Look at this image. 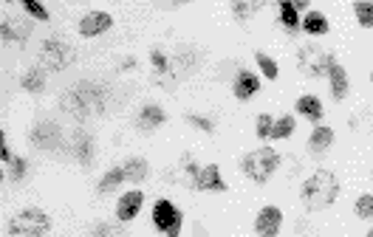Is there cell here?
I'll return each instance as SVG.
<instances>
[{
    "label": "cell",
    "mask_w": 373,
    "mask_h": 237,
    "mask_svg": "<svg viewBox=\"0 0 373 237\" xmlns=\"http://www.w3.org/2000/svg\"><path fill=\"white\" fill-rule=\"evenodd\" d=\"M339 195V181L331 169H317L311 178L303 181L300 186V200L305 209L311 212H320V209H328Z\"/></svg>",
    "instance_id": "6da1fadb"
},
{
    "label": "cell",
    "mask_w": 373,
    "mask_h": 237,
    "mask_svg": "<svg viewBox=\"0 0 373 237\" xmlns=\"http://www.w3.org/2000/svg\"><path fill=\"white\" fill-rule=\"evenodd\" d=\"M277 167H280V155H277V150H272V147L252 150V153H246V155L241 158L244 175H246L249 181H255V184H266V181L277 172Z\"/></svg>",
    "instance_id": "7a4b0ae2"
},
{
    "label": "cell",
    "mask_w": 373,
    "mask_h": 237,
    "mask_svg": "<svg viewBox=\"0 0 373 237\" xmlns=\"http://www.w3.org/2000/svg\"><path fill=\"white\" fill-rule=\"evenodd\" d=\"M334 65H336L334 57L322 46H317V43H305V46L297 49V71L305 74V77H311V79L328 77Z\"/></svg>",
    "instance_id": "3957f363"
},
{
    "label": "cell",
    "mask_w": 373,
    "mask_h": 237,
    "mask_svg": "<svg viewBox=\"0 0 373 237\" xmlns=\"http://www.w3.org/2000/svg\"><path fill=\"white\" fill-rule=\"evenodd\" d=\"M51 229V217L43 209H23L9 220V237H46Z\"/></svg>",
    "instance_id": "277c9868"
},
{
    "label": "cell",
    "mask_w": 373,
    "mask_h": 237,
    "mask_svg": "<svg viewBox=\"0 0 373 237\" xmlns=\"http://www.w3.org/2000/svg\"><path fill=\"white\" fill-rule=\"evenodd\" d=\"M153 223H156V229H158L161 234L178 237V234H181L184 217H181V209H178L172 200L161 198V200H156V206H153Z\"/></svg>",
    "instance_id": "5b68a950"
},
{
    "label": "cell",
    "mask_w": 373,
    "mask_h": 237,
    "mask_svg": "<svg viewBox=\"0 0 373 237\" xmlns=\"http://www.w3.org/2000/svg\"><path fill=\"white\" fill-rule=\"evenodd\" d=\"M40 57L46 60V65H49L51 71H63L65 65H71L74 51H71L68 43H63V40H57V37H49V40L43 43V49H40Z\"/></svg>",
    "instance_id": "8992f818"
},
{
    "label": "cell",
    "mask_w": 373,
    "mask_h": 237,
    "mask_svg": "<svg viewBox=\"0 0 373 237\" xmlns=\"http://www.w3.org/2000/svg\"><path fill=\"white\" fill-rule=\"evenodd\" d=\"M280 223H283V212L277 206H266L255 217V231L260 237H277L280 234Z\"/></svg>",
    "instance_id": "52a82bcc"
},
{
    "label": "cell",
    "mask_w": 373,
    "mask_h": 237,
    "mask_svg": "<svg viewBox=\"0 0 373 237\" xmlns=\"http://www.w3.org/2000/svg\"><path fill=\"white\" fill-rule=\"evenodd\" d=\"M110 26H113V18H110L108 12H88V15L80 20V34H82V37H99V34H105Z\"/></svg>",
    "instance_id": "ba28073f"
},
{
    "label": "cell",
    "mask_w": 373,
    "mask_h": 237,
    "mask_svg": "<svg viewBox=\"0 0 373 237\" xmlns=\"http://www.w3.org/2000/svg\"><path fill=\"white\" fill-rule=\"evenodd\" d=\"M141 203H144V195H141L139 189H130V192H125V195H119V200H116V217H119L122 223H127V220H133V217L139 214V209H141Z\"/></svg>",
    "instance_id": "9c48e42d"
},
{
    "label": "cell",
    "mask_w": 373,
    "mask_h": 237,
    "mask_svg": "<svg viewBox=\"0 0 373 237\" xmlns=\"http://www.w3.org/2000/svg\"><path fill=\"white\" fill-rule=\"evenodd\" d=\"M260 91V79L252 74V71H238L235 82H232V94L238 99H252L255 94Z\"/></svg>",
    "instance_id": "30bf717a"
},
{
    "label": "cell",
    "mask_w": 373,
    "mask_h": 237,
    "mask_svg": "<svg viewBox=\"0 0 373 237\" xmlns=\"http://www.w3.org/2000/svg\"><path fill=\"white\" fill-rule=\"evenodd\" d=\"M198 189H204V192H227V184L221 178V167L218 164H210V167L201 169Z\"/></svg>",
    "instance_id": "8fae6325"
},
{
    "label": "cell",
    "mask_w": 373,
    "mask_h": 237,
    "mask_svg": "<svg viewBox=\"0 0 373 237\" xmlns=\"http://www.w3.org/2000/svg\"><path fill=\"white\" fill-rule=\"evenodd\" d=\"M331 144H334V130L325 127V124H317L314 133H311V139H308V150H311L314 155H322Z\"/></svg>",
    "instance_id": "7c38bea8"
},
{
    "label": "cell",
    "mask_w": 373,
    "mask_h": 237,
    "mask_svg": "<svg viewBox=\"0 0 373 237\" xmlns=\"http://www.w3.org/2000/svg\"><path fill=\"white\" fill-rule=\"evenodd\" d=\"M164 110L158 108V105H144L141 110H139V127L141 130H156V127H161L164 124Z\"/></svg>",
    "instance_id": "4fadbf2b"
},
{
    "label": "cell",
    "mask_w": 373,
    "mask_h": 237,
    "mask_svg": "<svg viewBox=\"0 0 373 237\" xmlns=\"http://www.w3.org/2000/svg\"><path fill=\"white\" fill-rule=\"evenodd\" d=\"M328 82H331V94H334V99H345V96H348L350 82H348V71H345L342 65H334V68H331Z\"/></svg>",
    "instance_id": "5bb4252c"
},
{
    "label": "cell",
    "mask_w": 373,
    "mask_h": 237,
    "mask_svg": "<svg viewBox=\"0 0 373 237\" xmlns=\"http://www.w3.org/2000/svg\"><path fill=\"white\" fill-rule=\"evenodd\" d=\"M297 113L305 116V119H311V122H320L322 113H325V108H322V102L317 96H300L297 99Z\"/></svg>",
    "instance_id": "9a60e30c"
},
{
    "label": "cell",
    "mask_w": 373,
    "mask_h": 237,
    "mask_svg": "<svg viewBox=\"0 0 373 237\" xmlns=\"http://www.w3.org/2000/svg\"><path fill=\"white\" fill-rule=\"evenodd\" d=\"M122 169H125L127 181H136V184H141V181L150 175V164H147L144 158H127V161L122 164Z\"/></svg>",
    "instance_id": "2e32d148"
},
{
    "label": "cell",
    "mask_w": 373,
    "mask_h": 237,
    "mask_svg": "<svg viewBox=\"0 0 373 237\" xmlns=\"http://www.w3.org/2000/svg\"><path fill=\"white\" fill-rule=\"evenodd\" d=\"M300 26L305 29V34H328V20L322 12H308Z\"/></svg>",
    "instance_id": "e0dca14e"
},
{
    "label": "cell",
    "mask_w": 373,
    "mask_h": 237,
    "mask_svg": "<svg viewBox=\"0 0 373 237\" xmlns=\"http://www.w3.org/2000/svg\"><path fill=\"white\" fill-rule=\"evenodd\" d=\"M122 181H127L125 169H122V167H110V169L105 172V178L99 181V186H96V189H99V192H110V189H116Z\"/></svg>",
    "instance_id": "ac0fdd59"
},
{
    "label": "cell",
    "mask_w": 373,
    "mask_h": 237,
    "mask_svg": "<svg viewBox=\"0 0 373 237\" xmlns=\"http://www.w3.org/2000/svg\"><path fill=\"white\" fill-rule=\"evenodd\" d=\"M23 88L32 91V94H40V91L46 88V77H43V71H40V68H29V71L23 74Z\"/></svg>",
    "instance_id": "d6986e66"
},
{
    "label": "cell",
    "mask_w": 373,
    "mask_h": 237,
    "mask_svg": "<svg viewBox=\"0 0 373 237\" xmlns=\"http://www.w3.org/2000/svg\"><path fill=\"white\" fill-rule=\"evenodd\" d=\"M353 15H356V20H359L362 29H373V4L356 0V4H353Z\"/></svg>",
    "instance_id": "ffe728a7"
},
{
    "label": "cell",
    "mask_w": 373,
    "mask_h": 237,
    "mask_svg": "<svg viewBox=\"0 0 373 237\" xmlns=\"http://www.w3.org/2000/svg\"><path fill=\"white\" fill-rule=\"evenodd\" d=\"M280 23L286 26V29H300V15H297V9H294V4H280Z\"/></svg>",
    "instance_id": "44dd1931"
},
{
    "label": "cell",
    "mask_w": 373,
    "mask_h": 237,
    "mask_svg": "<svg viewBox=\"0 0 373 237\" xmlns=\"http://www.w3.org/2000/svg\"><path fill=\"white\" fill-rule=\"evenodd\" d=\"M294 133V116H280L272 127V139H289Z\"/></svg>",
    "instance_id": "7402d4cb"
},
{
    "label": "cell",
    "mask_w": 373,
    "mask_h": 237,
    "mask_svg": "<svg viewBox=\"0 0 373 237\" xmlns=\"http://www.w3.org/2000/svg\"><path fill=\"white\" fill-rule=\"evenodd\" d=\"M353 209H356V217H362V220H373V195H359Z\"/></svg>",
    "instance_id": "603a6c76"
},
{
    "label": "cell",
    "mask_w": 373,
    "mask_h": 237,
    "mask_svg": "<svg viewBox=\"0 0 373 237\" xmlns=\"http://www.w3.org/2000/svg\"><path fill=\"white\" fill-rule=\"evenodd\" d=\"M263 9V4H232V15L238 20H249L252 15H258Z\"/></svg>",
    "instance_id": "cb8c5ba5"
},
{
    "label": "cell",
    "mask_w": 373,
    "mask_h": 237,
    "mask_svg": "<svg viewBox=\"0 0 373 237\" xmlns=\"http://www.w3.org/2000/svg\"><path fill=\"white\" fill-rule=\"evenodd\" d=\"M255 63L260 65V71H263L266 79H274V77H277V63H274L269 54H260V51H258V54H255Z\"/></svg>",
    "instance_id": "d4e9b609"
},
{
    "label": "cell",
    "mask_w": 373,
    "mask_h": 237,
    "mask_svg": "<svg viewBox=\"0 0 373 237\" xmlns=\"http://www.w3.org/2000/svg\"><path fill=\"white\" fill-rule=\"evenodd\" d=\"M272 127H274L272 116H269V113H260V116H258V122H255V133H258V139L272 136Z\"/></svg>",
    "instance_id": "484cf974"
},
{
    "label": "cell",
    "mask_w": 373,
    "mask_h": 237,
    "mask_svg": "<svg viewBox=\"0 0 373 237\" xmlns=\"http://www.w3.org/2000/svg\"><path fill=\"white\" fill-rule=\"evenodd\" d=\"M23 9L34 18V20H49V12H46V6H40V4H34V0H23Z\"/></svg>",
    "instance_id": "4316f807"
},
{
    "label": "cell",
    "mask_w": 373,
    "mask_h": 237,
    "mask_svg": "<svg viewBox=\"0 0 373 237\" xmlns=\"http://www.w3.org/2000/svg\"><path fill=\"white\" fill-rule=\"evenodd\" d=\"M186 122H190V124H198L204 133H213V130H215V124H213L210 119H201V116H196V113H186Z\"/></svg>",
    "instance_id": "83f0119b"
},
{
    "label": "cell",
    "mask_w": 373,
    "mask_h": 237,
    "mask_svg": "<svg viewBox=\"0 0 373 237\" xmlns=\"http://www.w3.org/2000/svg\"><path fill=\"white\" fill-rule=\"evenodd\" d=\"M26 175V161L23 158H15L12 161V181H20Z\"/></svg>",
    "instance_id": "f1b7e54d"
},
{
    "label": "cell",
    "mask_w": 373,
    "mask_h": 237,
    "mask_svg": "<svg viewBox=\"0 0 373 237\" xmlns=\"http://www.w3.org/2000/svg\"><path fill=\"white\" fill-rule=\"evenodd\" d=\"M153 65H156L158 71H164V68H167V57H164L161 51H153Z\"/></svg>",
    "instance_id": "f546056e"
},
{
    "label": "cell",
    "mask_w": 373,
    "mask_h": 237,
    "mask_svg": "<svg viewBox=\"0 0 373 237\" xmlns=\"http://www.w3.org/2000/svg\"><path fill=\"white\" fill-rule=\"evenodd\" d=\"M294 9H297V15H300V12H305V9H308V0H297Z\"/></svg>",
    "instance_id": "4dcf8cb0"
},
{
    "label": "cell",
    "mask_w": 373,
    "mask_h": 237,
    "mask_svg": "<svg viewBox=\"0 0 373 237\" xmlns=\"http://www.w3.org/2000/svg\"><path fill=\"white\" fill-rule=\"evenodd\" d=\"M367 237H373V229H370V231H367Z\"/></svg>",
    "instance_id": "1f68e13d"
},
{
    "label": "cell",
    "mask_w": 373,
    "mask_h": 237,
    "mask_svg": "<svg viewBox=\"0 0 373 237\" xmlns=\"http://www.w3.org/2000/svg\"><path fill=\"white\" fill-rule=\"evenodd\" d=\"M370 82H373V71H370Z\"/></svg>",
    "instance_id": "d6a6232c"
}]
</instances>
